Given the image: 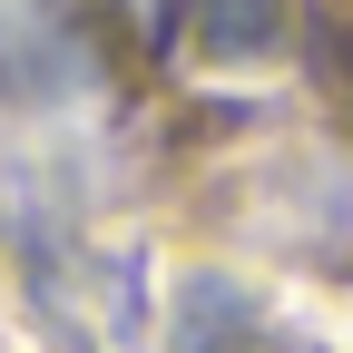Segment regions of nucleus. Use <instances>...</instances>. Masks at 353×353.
I'll use <instances>...</instances> for the list:
<instances>
[{
  "label": "nucleus",
  "instance_id": "f257e3e1",
  "mask_svg": "<svg viewBox=\"0 0 353 353\" xmlns=\"http://www.w3.org/2000/svg\"><path fill=\"white\" fill-rule=\"evenodd\" d=\"M20 265H30V294L50 304V324H69L79 343H99V353H128V343H138V275H128V265H99L59 226L20 236Z\"/></svg>",
  "mask_w": 353,
  "mask_h": 353
},
{
  "label": "nucleus",
  "instance_id": "f03ea898",
  "mask_svg": "<svg viewBox=\"0 0 353 353\" xmlns=\"http://www.w3.org/2000/svg\"><path fill=\"white\" fill-rule=\"evenodd\" d=\"M79 88H99V39L69 0H0V99L59 108Z\"/></svg>",
  "mask_w": 353,
  "mask_h": 353
},
{
  "label": "nucleus",
  "instance_id": "7ed1b4c3",
  "mask_svg": "<svg viewBox=\"0 0 353 353\" xmlns=\"http://www.w3.org/2000/svg\"><path fill=\"white\" fill-rule=\"evenodd\" d=\"M176 353H304V334H285L245 285L187 275V294H176Z\"/></svg>",
  "mask_w": 353,
  "mask_h": 353
},
{
  "label": "nucleus",
  "instance_id": "20e7f679",
  "mask_svg": "<svg viewBox=\"0 0 353 353\" xmlns=\"http://www.w3.org/2000/svg\"><path fill=\"white\" fill-rule=\"evenodd\" d=\"M187 20L216 59H265L285 39V0H187Z\"/></svg>",
  "mask_w": 353,
  "mask_h": 353
}]
</instances>
